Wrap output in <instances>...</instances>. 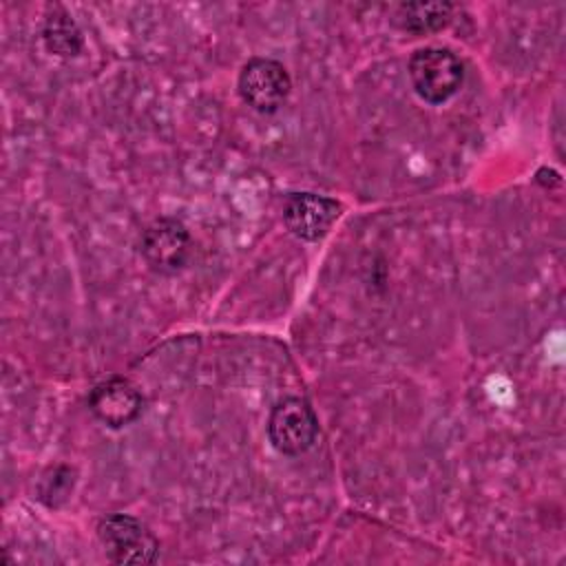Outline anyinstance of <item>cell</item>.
Here are the masks:
<instances>
[{
    "mask_svg": "<svg viewBox=\"0 0 566 566\" xmlns=\"http://www.w3.org/2000/svg\"><path fill=\"white\" fill-rule=\"evenodd\" d=\"M409 77L424 102L442 104L458 93L464 80V66L453 51L427 46L411 55Z\"/></svg>",
    "mask_w": 566,
    "mask_h": 566,
    "instance_id": "obj_1",
    "label": "cell"
},
{
    "mask_svg": "<svg viewBox=\"0 0 566 566\" xmlns=\"http://www.w3.org/2000/svg\"><path fill=\"white\" fill-rule=\"evenodd\" d=\"M97 537L115 564H153L159 555V542L144 522L126 513H113L99 520Z\"/></svg>",
    "mask_w": 566,
    "mask_h": 566,
    "instance_id": "obj_2",
    "label": "cell"
},
{
    "mask_svg": "<svg viewBox=\"0 0 566 566\" xmlns=\"http://www.w3.org/2000/svg\"><path fill=\"white\" fill-rule=\"evenodd\" d=\"M318 436V418L307 400L283 398L268 418V438L279 453L298 455L307 451Z\"/></svg>",
    "mask_w": 566,
    "mask_h": 566,
    "instance_id": "obj_3",
    "label": "cell"
},
{
    "mask_svg": "<svg viewBox=\"0 0 566 566\" xmlns=\"http://www.w3.org/2000/svg\"><path fill=\"white\" fill-rule=\"evenodd\" d=\"M292 82L285 66L270 57H252L239 73L243 102L259 113H274L290 95Z\"/></svg>",
    "mask_w": 566,
    "mask_h": 566,
    "instance_id": "obj_4",
    "label": "cell"
},
{
    "mask_svg": "<svg viewBox=\"0 0 566 566\" xmlns=\"http://www.w3.org/2000/svg\"><path fill=\"white\" fill-rule=\"evenodd\" d=\"M142 256L161 274H172L186 265L190 254V234L177 219H157L142 234Z\"/></svg>",
    "mask_w": 566,
    "mask_h": 566,
    "instance_id": "obj_5",
    "label": "cell"
},
{
    "mask_svg": "<svg viewBox=\"0 0 566 566\" xmlns=\"http://www.w3.org/2000/svg\"><path fill=\"white\" fill-rule=\"evenodd\" d=\"M340 203L314 192H294L283 206V219L292 234L305 241L323 239L340 217Z\"/></svg>",
    "mask_w": 566,
    "mask_h": 566,
    "instance_id": "obj_6",
    "label": "cell"
},
{
    "mask_svg": "<svg viewBox=\"0 0 566 566\" xmlns=\"http://www.w3.org/2000/svg\"><path fill=\"white\" fill-rule=\"evenodd\" d=\"M142 394L126 378H108L88 396L91 411L108 427L130 424L142 413Z\"/></svg>",
    "mask_w": 566,
    "mask_h": 566,
    "instance_id": "obj_7",
    "label": "cell"
},
{
    "mask_svg": "<svg viewBox=\"0 0 566 566\" xmlns=\"http://www.w3.org/2000/svg\"><path fill=\"white\" fill-rule=\"evenodd\" d=\"M451 18L449 2H407L396 11V24L409 33H431L442 29Z\"/></svg>",
    "mask_w": 566,
    "mask_h": 566,
    "instance_id": "obj_8",
    "label": "cell"
},
{
    "mask_svg": "<svg viewBox=\"0 0 566 566\" xmlns=\"http://www.w3.org/2000/svg\"><path fill=\"white\" fill-rule=\"evenodd\" d=\"M42 40L51 53L64 57L77 55L82 49V31L62 7H53V11L46 15Z\"/></svg>",
    "mask_w": 566,
    "mask_h": 566,
    "instance_id": "obj_9",
    "label": "cell"
},
{
    "mask_svg": "<svg viewBox=\"0 0 566 566\" xmlns=\"http://www.w3.org/2000/svg\"><path fill=\"white\" fill-rule=\"evenodd\" d=\"M71 489H73V471L69 467H55L42 480L40 500L46 502L49 506H57L62 500L69 497Z\"/></svg>",
    "mask_w": 566,
    "mask_h": 566,
    "instance_id": "obj_10",
    "label": "cell"
}]
</instances>
